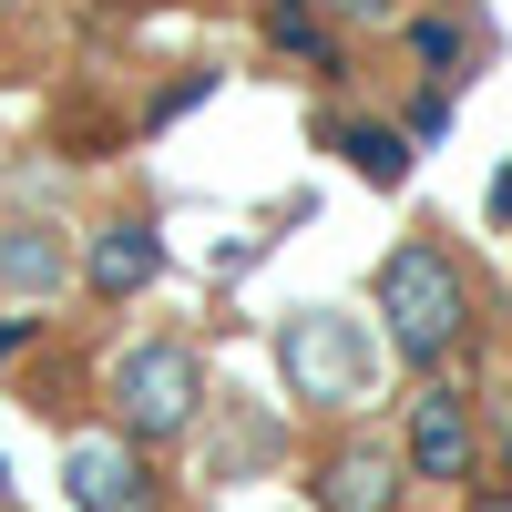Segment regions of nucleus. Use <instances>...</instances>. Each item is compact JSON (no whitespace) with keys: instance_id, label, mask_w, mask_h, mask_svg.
I'll return each mask as SVG.
<instances>
[{"instance_id":"nucleus-8","label":"nucleus","mask_w":512,"mask_h":512,"mask_svg":"<svg viewBox=\"0 0 512 512\" xmlns=\"http://www.w3.org/2000/svg\"><path fill=\"white\" fill-rule=\"evenodd\" d=\"M62 277H72V246L52 226H11V236H0V287L41 297V287H62Z\"/></svg>"},{"instance_id":"nucleus-11","label":"nucleus","mask_w":512,"mask_h":512,"mask_svg":"<svg viewBox=\"0 0 512 512\" xmlns=\"http://www.w3.org/2000/svg\"><path fill=\"white\" fill-rule=\"evenodd\" d=\"M502 216H512V175H502V185H492V226H502Z\"/></svg>"},{"instance_id":"nucleus-6","label":"nucleus","mask_w":512,"mask_h":512,"mask_svg":"<svg viewBox=\"0 0 512 512\" xmlns=\"http://www.w3.org/2000/svg\"><path fill=\"white\" fill-rule=\"evenodd\" d=\"M410 472L420 482H472V410H461V390L410 400Z\"/></svg>"},{"instance_id":"nucleus-5","label":"nucleus","mask_w":512,"mask_h":512,"mask_svg":"<svg viewBox=\"0 0 512 512\" xmlns=\"http://www.w3.org/2000/svg\"><path fill=\"white\" fill-rule=\"evenodd\" d=\"M318 512H400V451L338 441V451L318 461Z\"/></svg>"},{"instance_id":"nucleus-2","label":"nucleus","mask_w":512,"mask_h":512,"mask_svg":"<svg viewBox=\"0 0 512 512\" xmlns=\"http://www.w3.org/2000/svg\"><path fill=\"white\" fill-rule=\"evenodd\" d=\"M195 349L185 338H144V349H123L113 359V431H134V441H175L185 420H195Z\"/></svg>"},{"instance_id":"nucleus-7","label":"nucleus","mask_w":512,"mask_h":512,"mask_svg":"<svg viewBox=\"0 0 512 512\" xmlns=\"http://www.w3.org/2000/svg\"><path fill=\"white\" fill-rule=\"evenodd\" d=\"M154 267H164V246H154V226H134V216H123V226H103L93 246H82V277H93L103 297H134Z\"/></svg>"},{"instance_id":"nucleus-10","label":"nucleus","mask_w":512,"mask_h":512,"mask_svg":"<svg viewBox=\"0 0 512 512\" xmlns=\"http://www.w3.org/2000/svg\"><path fill=\"white\" fill-rule=\"evenodd\" d=\"M410 52L431 62V72H461V21H441V11H431V21H410Z\"/></svg>"},{"instance_id":"nucleus-9","label":"nucleus","mask_w":512,"mask_h":512,"mask_svg":"<svg viewBox=\"0 0 512 512\" xmlns=\"http://www.w3.org/2000/svg\"><path fill=\"white\" fill-rule=\"evenodd\" d=\"M338 154H349L369 185H400V175H410V144H400V134H379V123H349V134H338Z\"/></svg>"},{"instance_id":"nucleus-4","label":"nucleus","mask_w":512,"mask_h":512,"mask_svg":"<svg viewBox=\"0 0 512 512\" xmlns=\"http://www.w3.org/2000/svg\"><path fill=\"white\" fill-rule=\"evenodd\" d=\"M62 482H72V512H164V482L134 431H82L62 451Z\"/></svg>"},{"instance_id":"nucleus-3","label":"nucleus","mask_w":512,"mask_h":512,"mask_svg":"<svg viewBox=\"0 0 512 512\" xmlns=\"http://www.w3.org/2000/svg\"><path fill=\"white\" fill-rule=\"evenodd\" d=\"M277 359H287V390H297V400H328V410L369 400V379H379L359 318H338V308H297L287 338H277Z\"/></svg>"},{"instance_id":"nucleus-12","label":"nucleus","mask_w":512,"mask_h":512,"mask_svg":"<svg viewBox=\"0 0 512 512\" xmlns=\"http://www.w3.org/2000/svg\"><path fill=\"white\" fill-rule=\"evenodd\" d=\"M472 512H512V502H492V492H482V502H472Z\"/></svg>"},{"instance_id":"nucleus-1","label":"nucleus","mask_w":512,"mask_h":512,"mask_svg":"<svg viewBox=\"0 0 512 512\" xmlns=\"http://www.w3.org/2000/svg\"><path fill=\"white\" fill-rule=\"evenodd\" d=\"M379 318H390V338L431 369V359H451L461 349V328H472V287H461V267H451V246H400L390 267H379Z\"/></svg>"}]
</instances>
